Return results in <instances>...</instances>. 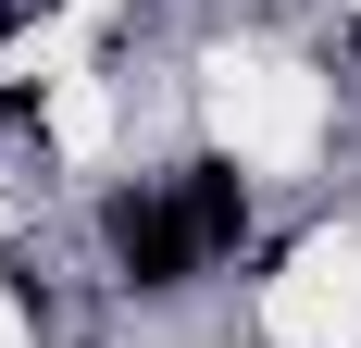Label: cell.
<instances>
[{
  "label": "cell",
  "instance_id": "6da1fadb",
  "mask_svg": "<svg viewBox=\"0 0 361 348\" xmlns=\"http://www.w3.org/2000/svg\"><path fill=\"white\" fill-rule=\"evenodd\" d=\"M112 261H125L137 286H187L200 274V237H187L175 187H162V199H112Z\"/></svg>",
  "mask_w": 361,
  "mask_h": 348
},
{
  "label": "cell",
  "instance_id": "7a4b0ae2",
  "mask_svg": "<svg viewBox=\"0 0 361 348\" xmlns=\"http://www.w3.org/2000/svg\"><path fill=\"white\" fill-rule=\"evenodd\" d=\"M175 211H187V237H200V261H224V249L250 237V187H237V162H187V174H175Z\"/></svg>",
  "mask_w": 361,
  "mask_h": 348
},
{
  "label": "cell",
  "instance_id": "3957f363",
  "mask_svg": "<svg viewBox=\"0 0 361 348\" xmlns=\"http://www.w3.org/2000/svg\"><path fill=\"white\" fill-rule=\"evenodd\" d=\"M349 63H361V25H349Z\"/></svg>",
  "mask_w": 361,
  "mask_h": 348
}]
</instances>
